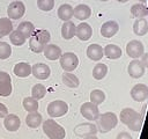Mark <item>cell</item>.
<instances>
[{
    "label": "cell",
    "mask_w": 148,
    "mask_h": 139,
    "mask_svg": "<svg viewBox=\"0 0 148 139\" xmlns=\"http://www.w3.org/2000/svg\"><path fill=\"white\" fill-rule=\"evenodd\" d=\"M139 1L142 2V3H146V2H147V0H139Z\"/></svg>",
    "instance_id": "obj_43"
},
{
    "label": "cell",
    "mask_w": 148,
    "mask_h": 139,
    "mask_svg": "<svg viewBox=\"0 0 148 139\" xmlns=\"http://www.w3.org/2000/svg\"><path fill=\"white\" fill-rule=\"evenodd\" d=\"M97 132V126L92 123H82L75 126L74 133L77 137H88V136H94Z\"/></svg>",
    "instance_id": "obj_12"
},
{
    "label": "cell",
    "mask_w": 148,
    "mask_h": 139,
    "mask_svg": "<svg viewBox=\"0 0 148 139\" xmlns=\"http://www.w3.org/2000/svg\"><path fill=\"white\" fill-rule=\"evenodd\" d=\"M133 31L138 36H145L148 32V21L146 19H136L133 23Z\"/></svg>",
    "instance_id": "obj_24"
},
{
    "label": "cell",
    "mask_w": 148,
    "mask_h": 139,
    "mask_svg": "<svg viewBox=\"0 0 148 139\" xmlns=\"http://www.w3.org/2000/svg\"><path fill=\"white\" fill-rule=\"evenodd\" d=\"M43 52H44L45 58H47L49 60H57V59H59V58L61 57V54H62L61 49H60L58 45H56V44H47V45L44 47Z\"/></svg>",
    "instance_id": "obj_19"
},
{
    "label": "cell",
    "mask_w": 148,
    "mask_h": 139,
    "mask_svg": "<svg viewBox=\"0 0 148 139\" xmlns=\"http://www.w3.org/2000/svg\"><path fill=\"white\" fill-rule=\"evenodd\" d=\"M127 72L128 74L134 78V79H139L141 78L143 74H145V66L142 65V63L138 59H134L132 60L130 64H128V67H127Z\"/></svg>",
    "instance_id": "obj_15"
},
{
    "label": "cell",
    "mask_w": 148,
    "mask_h": 139,
    "mask_svg": "<svg viewBox=\"0 0 148 139\" xmlns=\"http://www.w3.org/2000/svg\"><path fill=\"white\" fill-rule=\"evenodd\" d=\"M75 29L76 25L74 24V22L69 21H65V23L61 27V36L64 39H72L75 36Z\"/></svg>",
    "instance_id": "obj_21"
},
{
    "label": "cell",
    "mask_w": 148,
    "mask_h": 139,
    "mask_svg": "<svg viewBox=\"0 0 148 139\" xmlns=\"http://www.w3.org/2000/svg\"><path fill=\"white\" fill-rule=\"evenodd\" d=\"M118 124V118L114 112H104L97 118V129L101 133H106L114 129Z\"/></svg>",
    "instance_id": "obj_3"
},
{
    "label": "cell",
    "mask_w": 148,
    "mask_h": 139,
    "mask_svg": "<svg viewBox=\"0 0 148 139\" xmlns=\"http://www.w3.org/2000/svg\"><path fill=\"white\" fill-rule=\"evenodd\" d=\"M131 97L136 102H143L148 98V86L145 83H136L131 89Z\"/></svg>",
    "instance_id": "obj_11"
},
{
    "label": "cell",
    "mask_w": 148,
    "mask_h": 139,
    "mask_svg": "<svg viewBox=\"0 0 148 139\" xmlns=\"http://www.w3.org/2000/svg\"><path fill=\"white\" fill-rule=\"evenodd\" d=\"M16 30L20 31L25 38H30L31 35H32L34 31H35V25H34L30 21H23V22H21V23L18 24V27H17Z\"/></svg>",
    "instance_id": "obj_28"
},
{
    "label": "cell",
    "mask_w": 148,
    "mask_h": 139,
    "mask_svg": "<svg viewBox=\"0 0 148 139\" xmlns=\"http://www.w3.org/2000/svg\"><path fill=\"white\" fill-rule=\"evenodd\" d=\"M62 82L65 86L69 87V88H76L79 85H80V81L77 79L76 75H74L73 73H69V72H65L62 74Z\"/></svg>",
    "instance_id": "obj_30"
},
{
    "label": "cell",
    "mask_w": 148,
    "mask_h": 139,
    "mask_svg": "<svg viewBox=\"0 0 148 139\" xmlns=\"http://www.w3.org/2000/svg\"><path fill=\"white\" fill-rule=\"evenodd\" d=\"M12 54V47L6 42H0V59H7Z\"/></svg>",
    "instance_id": "obj_36"
},
{
    "label": "cell",
    "mask_w": 148,
    "mask_h": 139,
    "mask_svg": "<svg viewBox=\"0 0 148 139\" xmlns=\"http://www.w3.org/2000/svg\"><path fill=\"white\" fill-rule=\"evenodd\" d=\"M57 14H58V17L60 20H62L64 22L65 21H69L73 17V7L71 5H68V3H64L58 8Z\"/></svg>",
    "instance_id": "obj_25"
},
{
    "label": "cell",
    "mask_w": 148,
    "mask_h": 139,
    "mask_svg": "<svg viewBox=\"0 0 148 139\" xmlns=\"http://www.w3.org/2000/svg\"><path fill=\"white\" fill-rule=\"evenodd\" d=\"M131 14L136 19H143L148 16V7L145 3H135L131 7Z\"/></svg>",
    "instance_id": "obj_26"
},
{
    "label": "cell",
    "mask_w": 148,
    "mask_h": 139,
    "mask_svg": "<svg viewBox=\"0 0 148 139\" xmlns=\"http://www.w3.org/2000/svg\"><path fill=\"white\" fill-rule=\"evenodd\" d=\"M31 73L34 74V76L36 79H40V80H46L50 74H51V70L46 64L43 63H37L34 66H31Z\"/></svg>",
    "instance_id": "obj_13"
},
{
    "label": "cell",
    "mask_w": 148,
    "mask_h": 139,
    "mask_svg": "<svg viewBox=\"0 0 148 139\" xmlns=\"http://www.w3.org/2000/svg\"><path fill=\"white\" fill-rule=\"evenodd\" d=\"M104 101H105V94L103 90H101V89L91 90V93H90V102L91 103L98 105V104L103 103Z\"/></svg>",
    "instance_id": "obj_34"
},
{
    "label": "cell",
    "mask_w": 148,
    "mask_h": 139,
    "mask_svg": "<svg viewBox=\"0 0 148 139\" xmlns=\"http://www.w3.org/2000/svg\"><path fill=\"white\" fill-rule=\"evenodd\" d=\"M99 1H108V0H99Z\"/></svg>",
    "instance_id": "obj_44"
},
{
    "label": "cell",
    "mask_w": 148,
    "mask_h": 139,
    "mask_svg": "<svg viewBox=\"0 0 148 139\" xmlns=\"http://www.w3.org/2000/svg\"><path fill=\"white\" fill-rule=\"evenodd\" d=\"M46 111H47L49 116H51V117H61L67 114L68 104L65 101L56 100V101H52L49 103Z\"/></svg>",
    "instance_id": "obj_5"
},
{
    "label": "cell",
    "mask_w": 148,
    "mask_h": 139,
    "mask_svg": "<svg viewBox=\"0 0 148 139\" xmlns=\"http://www.w3.org/2000/svg\"><path fill=\"white\" fill-rule=\"evenodd\" d=\"M13 86H12V79L10 75L7 72L1 71L0 72V96L7 97L12 94Z\"/></svg>",
    "instance_id": "obj_10"
},
{
    "label": "cell",
    "mask_w": 148,
    "mask_h": 139,
    "mask_svg": "<svg viewBox=\"0 0 148 139\" xmlns=\"http://www.w3.org/2000/svg\"><path fill=\"white\" fill-rule=\"evenodd\" d=\"M120 122L132 131H139L142 126V116L132 108H124L120 111Z\"/></svg>",
    "instance_id": "obj_2"
},
{
    "label": "cell",
    "mask_w": 148,
    "mask_h": 139,
    "mask_svg": "<svg viewBox=\"0 0 148 139\" xmlns=\"http://www.w3.org/2000/svg\"><path fill=\"white\" fill-rule=\"evenodd\" d=\"M140 61L142 63V65L145 66V68H148V52H146V53H143L141 56V60Z\"/></svg>",
    "instance_id": "obj_40"
},
{
    "label": "cell",
    "mask_w": 148,
    "mask_h": 139,
    "mask_svg": "<svg viewBox=\"0 0 148 139\" xmlns=\"http://www.w3.org/2000/svg\"><path fill=\"white\" fill-rule=\"evenodd\" d=\"M43 131L49 139H65L66 131L53 119H46L43 123Z\"/></svg>",
    "instance_id": "obj_4"
},
{
    "label": "cell",
    "mask_w": 148,
    "mask_h": 139,
    "mask_svg": "<svg viewBox=\"0 0 148 139\" xmlns=\"http://www.w3.org/2000/svg\"><path fill=\"white\" fill-rule=\"evenodd\" d=\"M25 13V6L22 1H13L8 8H7V14L9 16V19H13V20H18L21 19Z\"/></svg>",
    "instance_id": "obj_9"
},
{
    "label": "cell",
    "mask_w": 148,
    "mask_h": 139,
    "mask_svg": "<svg viewBox=\"0 0 148 139\" xmlns=\"http://www.w3.org/2000/svg\"><path fill=\"white\" fill-rule=\"evenodd\" d=\"M104 56V52H103V47L98 44H90L88 47H87V57L91 60H101Z\"/></svg>",
    "instance_id": "obj_20"
},
{
    "label": "cell",
    "mask_w": 148,
    "mask_h": 139,
    "mask_svg": "<svg viewBox=\"0 0 148 139\" xmlns=\"http://www.w3.org/2000/svg\"><path fill=\"white\" fill-rule=\"evenodd\" d=\"M3 125L6 127V130L10 131V132H15L20 129L21 126V120L18 118V116H16L15 114H9L5 117L3 120Z\"/></svg>",
    "instance_id": "obj_17"
},
{
    "label": "cell",
    "mask_w": 148,
    "mask_h": 139,
    "mask_svg": "<svg viewBox=\"0 0 148 139\" xmlns=\"http://www.w3.org/2000/svg\"><path fill=\"white\" fill-rule=\"evenodd\" d=\"M118 2H121V3H124V2H127L128 0H117Z\"/></svg>",
    "instance_id": "obj_42"
},
{
    "label": "cell",
    "mask_w": 148,
    "mask_h": 139,
    "mask_svg": "<svg viewBox=\"0 0 148 139\" xmlns=\"http://www.w3.org/2000/svg\"><path fill=\"white\" fill-rule=\"evenodd\" d=\"M59 59H60V66L65 72H72L79 65V58L73 52H65L61 54Z\"/></svg>",
    "instance_id": "obj_6"
},
{
    "label": "cell",
    "mask_w": 148,
    "mask_h": 139,
    "mask_svg": "<svg viewBox=\"0 0 148 139\" xmlns=\"http://www.w3.org/2000/svg\"><path fill=\"white\" fill-rule=\"evenodd\" d=\"M25 123L29 127L36 129L42 124V115L37 111L35 112H29L28 116L25 117Z\"/></svg>",
    "instance_id": "obj_27"
},
{
    "label": "cell",
    "mask_w": 148,
    "mask_h": 139,
    "mask_svg": "<svg viewBox=\"0 0 148 139\" xmlns=\"http://www.w3.org/2000/svg\"><path fill=\"white\" fill-rule=\"evenodd\" d=\"M108 73V66L103 63H98L95 65L94 70H92V76L96 80H102Z\"/></svg>",
    "instance_id": "obj_31"
},
{
    "label": "cell",
    "mask_w": 148,
    "mask_h": 139,
    "mask_svg": "<svg viewBox=\"0 0 148 139\" xmlns=\"http://www.w3.org/2000/svg\"><path fill=\"white\" fill-rule=\"evenodd\" d=\"M80 112L81 115L87 118L88 120H97L99 116V110L98 107L91 102H86L80 107Z\"/></svg>",
    "instance_id": "obj_8"
},
{
    "label": "cell",
    "mask_w": 148,
    "mask_h": 139,
    "mask_svg": "<svg viewBox=\"0 0 148 139\" xmlns=\"http://www.w3.org/2000/svg\"><path fill=\"white\" fill-rule=\"evenodd\" d=\"M92 35V28L88 23H80L75 29V36L80 41H88Z\"/></svg>",
    "instance_id": "obj_18"
},
{
    "label": "cell",
    "mask_w": 148,
    "mask_h": 139,
    "mask_svg": "<svg viewBox=\"0 0 148 139\" xmlns=\"http://www.w3.org/2000/svg\"><path fill=\"white\" fill-rule=\"evenodd\" d=\"M90 15H91V9L88 5L81 3V5H77L75 8H73V16L80 21H84L89 19Z\"/></svg>",
    "instance_id": "obj_16"
},
{
    "label": "cell",
    "mask_w": 148,
    "mask_h": 139,
    "mask_svg": "<svg viewBox=\"0 0 148 139\" xmlns=\"http://www.w3.org/2000/svg\"><path fill=\"white\" fill-rule=\"evenodd\" d=\"M45 94H46V88H45V86L42 85V83L35 85V86L32 87V89H31V96H32L34 98H36L37 101H38V100H42V98L45 96Z\"/></svg>",
    "instance_id": "obj_35"
},
{
    "label": "cell",
    "mask_w": 148,
    "mask_h": 139,
    "mask_svg": "<svg viewBox=\"0 0 148 139\" xmlns=\"http://www.w3.org/2000/svg\"><path fill=\"white\" fill-rule=\"evenodd\" d=\"M25 37L17 30H13L10 34H9V41L12 42L13 45H16V46H21L25 43Z\"/></svg>",
    "instance_id": "obj_32"
},
{
    "label": "cell",
    "mask_w": 148,
    "mask_h": 139,
    "mask_svg": "<svg viewBox=\"0 0 148 139\" xmlns=\"http://www.w3.org/2000/svg\"><path fill=\"white\" fill-rule=\"evenodd\" d=\"M103 52H104V56H106L109 59H118L121 57V49L116 45V44H108L104 49H103Z\"/></svg>",
    "instance_id": "obj_22"
},
{
    "label": "cell",
    "mask_w": 148,
    "mask_h": 139,
    "mask_svg": "<svg viewBox=\"0 0 148 139\" xmlns=\"http://www.w3.org/2000/svg\"><path fill=\"white\" fill-rule=\"evenodd\" d=\"M126 53L128 57L133 59H138L145 53V46L140 41L132 39L126 44Z\"/></svg>",
    "instance_id": "obj_7"
},
{
    "label": "cell",
    "mask_w": 148,
    "mask_h": 139,
    "mask_svg": "<svg viewBox=\"0 0 148 139\" xmlns=\"http://www.w3.org/2000/svg\"><path fill=\"white\" fill-rule=\"evenodd\" d=\"M116 139H133V138H132V136H131L130 133H127V132L123 131V132L118 133V136H117V138H116Z\"/></svg>",
    "instance_id": "obj_39"
},
{
    "label": "cell",
    "mask_w": 148,
    "mask_h": 139,
    "mask_svg": "<svg viewBox=\"0 0 148 139\" xmlns=\"http://www.w3.org/2000/svg\"><path fill=\"white\" fill-rule=\"evenodd\" d=\"M84 139H98V138H97V137L94 134V136H88V137H84Z\"/></svg>",
    "instance_id": "obj_41"
},
{
    "label": "cell",
    "mask_w": 148,
    "mask_h": 139,
    "mask_svg": "<svg viewBox=\"0 0 148 139\" xmlns=\"http://www.w3.org/2000/svg\"><path fill=\"white\" fill-rule=\"evenodd\" d=\"M13 72L18 78H27L31 74V66L28 63H17L14 66Z\"/></svg>",
    "instance_id": "obj_23"
},
{
    "label": "cell",
    "mask_w": 148,
    "mask_h": 139,
    "mask_svg": "<svg viewBox=\"0 0 148 139\" xmlns=\"http://www.w3.org/2000/svg\"><path fill=\"white\" fill-rule=\"evenodd\" d=\"M37 7L43 12L52 10L54 7V0H37Z\"/></svg>",
    "instance_id": "obj_37"
},
{
    "label": "cell",
    "mask_w": 148,
    "mask_h": 139,
    "mask_svg": "<svg viewBox=\"0 0 148 139\" xmlns=\"http://www.w3.org/2000/svg\"><path fill=\"white\" fill-rule=\"evenodd\" d=\"M8 115V108L0 102V117H6Z\"/></svg>",
    "instance_id": "obj_38"
},
{
    "label": "cell",
    "mask_w": 148,
    "mask_h": 139,
    "mask_svg": "<svg viewBox=\"0 0 148 139\" xmlns=\"http://www.w3.org/2000/svg\"><path fill=\"white\" fill-rule=\"evenodd\" d=\"M23 108L24 110H27L28 112H35L38 110V101L36 98L31 97H25L23 100Z\"/></svg>",
    "instance_id": "obj_33"
},
{
    "label": "cell",
    "mask_w": 148,
    "mask_h": 139,
    "mask_svg": "<svg viewBox=\"0 0 148 139\" xmlns=\"http://www.w3.org/2000/svg\"><path fill=\"white\" fill-rule=\"evenodd\" d=\"M13 31V23L9 17H0V38L9 35Z\"/></svg>",
    "instance_id": "obj_29"
},
{
    "label": "cell",
    "mask_w": 148,
    "mask_h": 139,
    "mask_svg": "<svg viewBox=\"0 0 148 139\" xmlns=\"http://www.w3.org/2000/svg\"><path fill=\"white\" fill-rule=\"evenodd\" d=\"M51 39V35L47 30L45 29H38L35 30L31 37L29 38V47L32 52L35 53H40L43 52L44 47L49 44Z\"/></svg>",
    "instance_id": "obj_1"
},
{
    "label": "cell",
    "mask_w": 148,
    "mask_h": 139,
    "mask_svg": "<svg viewBox=\"0 0 148 139\" xmlns=\"http://www.w3.org/2000/svg\"><path fill=\"white\" fill-rule=\"evenodd\" d=\"M119 30V24L116 21H106L101 27V35L105 38L113 37Z\"/></svg>",
    "instance_id": "obj_14"
}]
</instances>
